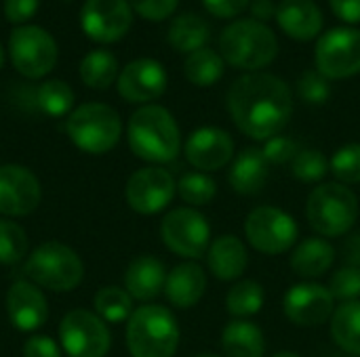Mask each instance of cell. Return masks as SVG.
I'll use <instances>...</instances> for the list:
<instances>
[{"mask_svg":"<svg viewBox=\"0 0 360 357\" xmlns=\"http://www.w3.org/2000/svg\"><path fill=\"white\" fill-rule=\"evenodd\" d=\"M167 284V269L162 261L150 255H141L131 265L127 267L124 274V290L135 299V301H152L156 299Z\"/></svg>","mask_w":360,"mask_h":357,"instance_id":"obj_24","label":"cell"},{"mask_svg":"<svg viewBox=\"0 0 360 357\" xmlns=\"http://www.w3.org/2000/svg\"><path fill=\"white\" fill-rule=\"evenodd\" d=\"M329 170L342 185L360 183V143H348L340 147L329 162Z\"/></svg>","mask_w":360,"mask_h":357,"instance_id":"obj_36","label":"cell"},{"mask_svg":"<svg viewBox=\"0 0 360 357\" xmlns=\"http://www.w3.org/2000/svg\"><path fill=\"white\" fill-rule=\"evenodd\" d=\"M36 107L53 118L65 116L74 105V90L63 80H46L34 93Z\"/></svg>","mask_w":360,"mask_h":357,"instance_id":"obj_33","label":"cell"},{"mask_svg":"<svg viewBox=\"0 0 360 357\" xmlns=\"http://www.w3.org/2000/svg\"><path fill=\"white\" fill-rule=\"evenodd\" d=\"M70 141L84 154L101 156L114 149L122 135V122L114 107L105 103H82L70 112L65 122Z\"/></svg>","mask_w":360,"mask_h":357,"instance_id":"obj_6","label":"cell"},{"mask_svg":"<svg viewBox=\"0 0 360 357\" xmlns=\"http://www.w3.org/2000/svg\"><path fill=\"white\" fill-rule=\"evenodd\" d=\"M207 11L213 13L219 19H232L236 15H240L251 0H202Z\"/></svg>","mask_w":360,"mask_h":357,"instance_id":"obj_44","label":"cell"},{"mask_svg":"<svg viewBox=\"0 0 360 357\" xmlns=\"http://www.w3.org/2000/svg\"><path fill=\"white\" fill-rule=\"evenodd\" d=\"M207 265H209V271L217 280H221V282H234V280H238L245 274V269L249 265L247 246L234 234L219 236L209 246Z\"/></svg>","mask_w":360,"mask_h":357,"instance_id":"obj_21","label":"cell"},{"mask_svg":"<svg viewBox=\"0 0 360 357\" xmlns=\"http://www.w3.org/2000/svg\"><path fill=\"white\" fill-rule=\"evenodd\" d=\"M211 36V29H209V23L198 17V15H192V13H186V15H179L171 27H169V44L175 48V50H181V53H194V50H200L205 48L207 40Z\"/></svg>","mask_w":360,"mask_h":357,"instance_id":"obj_28","label":"cell"},{"mask_svg":"<svg viewBox=\"0 0 360 357\" xmlns=\"http://www.w3.org/2000/svg\"><path fill=\"white\" fill-rule=\"evenodd\" d=\"M207 290V274L205 269L194 263H181L167 274L165 295L169 303L177 309H190L200 303Z\"/></svg>","mask_w":360,"mask_h":357,"instance_id":"obj_20","label":"cell"},{"mask_svg":"<svg viewBox=\"0 0 360 357\" xmlns=\"http://www.w3.org/2000/svg\"><path fill=\"white\" fill-rule=\"evenodd\" d=\"M6 314L11 324L21 332H34L44 326L49 305L44 292L30 280L15 282L6 292Z\"/></svg>","mask_w":360,"mask_h":357,"instance_id":"obj_19","label":"cell"},{"mask_svg":"<svg viewBox=\"0 0 360 357\" xmlns=\"http://www.w3.org/2000/svg\"><path fill=\"white\" fill-rule=\"evenodd\" d=\"M331 337L346 353L360 356V301H348L335 307L331 318Z\"/></svg>","mask_w":360,"mask_h":357,"instance_id":"obj_27","label":"cell"},{"mask_svg":"<svg viewBox=\"0 0 360 357\" xmlns=\"http://www.w3.org/2000/svg\"><path fill=\"white\" fill-rule=\"evenodd\" d=\"M283 309L289 322L304 328L323 326L333 318L335 299L327 286L316 282H302L287 290Z\"/></svg>","mask_w":360,"mask_h":357,"instance_id":"obj_14","label":"cell"},{"mask_svg":"<svg viewBox=\"0 0 360 357\" xmlns=\"http://www.w3.org/2000/svg\"><path fill=\"white\" fill-rule=\"evenodd\" d=\"M224 57L213 48H200L188 55L184 63L186 78L196 86H211L224 76Z\"/></svg>","mask_w":360,"mask_h":357,"instance_id":"obj_30","label":"cell"},{"mask_svg":"<svg viewBox=\"0 0 360 357\" xmlns=\"http://www.w3.org/2000/svg\"><path fill=\"white\" fill-rule=\"evenodd\" d=\"M23 357H61V349L51 337H32L23 345Z\"/></svg>","mask_w":360,"mask_h":357,"instance_id":"obj_43","label":"cell"},{"mask_svg":"<svg viewBox=\"0 0 360 357\" xmlns=\"http://www.w3.org/2000/svg\"><path fill=\"white\" fill-rule=\"evenodd\" d=\"M350 357H360V356H350Z\"/></svg>","mask_w":360,"mask_h":357,"instance_id":"obj_51","label":"cell"},{"mask_svg":"<svg viewBox=\"0 0 360 357\" xmlns=\"http://www.w3.org/2000/svg\"><path fill=\"white\" fill-rule=\"evenodd\" d=\"M335 17L346 23H360V0H329Z\"/></svg>","mask_w":360,"mask_h":357,"instance_id":"obj_45","label":"cell"},{"mask_svg":"<svg viewBox=\"0 0 360 357\" xmlns=\"http://www.w3.org/2000/svg\"><path fill=\"white\" fill-rule=\"evenodd\" d=\"M251 13H253V19L264 23V21L276 17V6H274L272 0H253L251 2Z\"/></svg>","mask_w":360,"mask_h":357,"instance_id":"obj_47","label":"cell"},{"mask_svg":"<svg viewBox=\"0 0 360 357\" xmlns=\"http://www.w3.org/2000/svg\"><path fill=\"white\" fill-rule=\"evenodd\" d=\"M177 191L173 175L160 166H146L135 170L127 181V204L139 215H156L165 210Z\"/></svg>","mask_w":360,"mask_h":357,"instance_id":"obj_13","label":"cell"},{"mask_svg":"<svg viewBox=\"0 0 360 357\" xmlns=\"http://www.w3.org/2000/svg\"><path fill=\"white\" fill-rule=\"evenodd\" d=\"M219 55L238 69H262L278 55L276 34L257 19H238L219 36Z\"/></svg>","mask_w":360,"mask_h":357,"instance_id":"obj_3","label":"cell"},{"mask_svg":"<svg viewBox=\"0 0 360 357\" xmlns=\"http://www.w3.org/2000/svg\"><path fill=\"white\" fill-rule=\"evenodd\" d=\"M268 177L270 162L266 160L264 151L257 147H247L236 156L228 181L238 196H257L259 191H264Z\"/></svg>","mask_w":360,"mask_h":357,"instance_id":"obj_23","label":"cell"},{"mask_svg":"<svg viewBox=\"0 0 360 357\" xmlns=\"http://www.w3.org/2000/svg\"><path fill=\"white\" fill-rule=\"evenodd\" d=\"M129 4L143 19L162 21V19H167L177 8L179 0H129Z\"/></svg>","mask_w":360,"mask_h":357,"instance_id":"obj_41","label":"cell"},{"mask_svg":"<svg viewBox=\"0 0 360 357\" xmlns=\"http://www.w3.org/2000/svg\"><path fill=\"white\" fill-rule=\"evenodd\" d=\"M356 194L342 183H321L306 202V219L321 238L346 236L359 221Z\"/></svg>","mask_w":360,"mask_h":357,"instance_id":"obj_5","label":"cell"},{"mask_svg":"<svg viewBox=\"0 0 360 357\" xmlns=\"http://www.w3.org/2000/svg\"><path fill=\"white\" fill-rule=\"evenodd\" d=\"M335 263V248L323 238H308L293 248L291 269L306 280L325 276Z\"/></svg>","mask_w":360,"mask_h":357,"instance_id":"obj_25","label":"cell"},{"mask_svg":"<svg viewBox=\"0 0 360 357\" xmlns=\"http://www.w3.org/2000/svg\"><path fill=\"white\" fill-rule=\"evenodd\" d=\"M59 341L70 357H105L112 347L108 324L89 309H72L63 316Z\"/></svg>","mask_w":360,"mask_h":357,"instance_id":"obj_10","label":"cell"},{"mask_svg":"<svg viewBox=\"0 0 360 357\" xmlns=\"http://www.w3.org/2000/svg\"><path fill=\"white\" fill-rule=\"evenodd\" d=\"M80 78L89 88L103 90L118 78V59L110 50H91L80 61Z\"/></svg>","mask_w":360,"mask_h":357,"instance_id":"obj_29","label":"cell"},{"mask_svg":"<svg viewBox=\"0 0 360 357\" xmlns=\"http://www.w3.org/2000/svg\"><path fill=\"white\" fill-rule=\"evenodd\" d=\"M186 160L202 173H213L224 168L234 156V141L230 133L217 126L196 128L186 141Z\"/></svg>","mask_w":360,"mask_h":357,"instance_id":"obj_17","label":"cell"},{"mask_svg":"<svg viewBox=\"0 0 360 357\" xmlns=\"http://www.w3.org/2000/svg\"><path fill=\"white\" fill-rule=\"evenodd\" d=\"M160 238L165 246L177 257L196 261L209 252L211 225L202 213L190 206L171 210L160 223Z\"/></svg>","mask_w":360,"mask_h":357,"instance_id":"obj_8","label":"cell"},{"mask_svg":"<svg viewBox=\"0 0 360 357\" xmlns=\"http://www.w3.org/2000/svg\"><path fill=\"white\" fill-rule=\"evenodd\" d=\"M2 63H4V50H2V44H0V67H2Z\"/></svg>","mask_w":360,"mask_h":357,"instance_id":"obj_49","label":"cell"},{"mask_svg":"<svg viewBox=\"0 0 360 357\" xmlns=\"http://www.w3.org/2000/svg\"><path fill=\"white\" fill-rule=\"evenodd\" d=\"M264 301H266L264 286L253 280H243L230 288L226 297V309L232 318L245 320V318L259 314L264 307Z\"/></svg>","mask_w":360,"mask_h":357,"instance_id":"obj_31","label":"cell"},{"mask_svg":"<svg viewBox=\"0 0 360 357\" xmlns=\"http://www.w3.org/2000/svg\"><path fill=\"white\" fill-rule=\"evenodd\" d=\"M23 274L30 282L51 292H70L84 278L82 259L61 242H44L25 261Z\"/></svg>","mask_w":360,"mask_h":357,"instance_id":"obj_7","label":"cell"},{"mask_svg":"<svg viewBox=\"0 0 360 357\" xmlns=\"http://www.w3.org/2000/svg\"><path fill=\"white\" fill-rule=\"evenodd\" d=\"M177 194L190 208L207 206L217 194V183L207 173H186L177 181Z\"/></svg>","mask_w":360,"mask_h":357,"instance_id":"obj_34","label":"cell"},{"mask_svg":"<svg viewBox=\"0 0 360 357\" xmlns=\"http://www.w3.org/2000/svg\"><path fill=\"white\" fill-rule=\"evenodd\" d=\"M314 59L316 69L327 80H342L360 74V29H329L325 36H321Z\"/></svg>","mask_w":360,"mask_h":357,"instance_id":"obj_12","label":"cell"},{"mask_svg":"<svg viewBox=\"0 0 360 357\" xmlns=\"http://www.w3.org/2000/svg\"><path fill=\"white\" fill-rule=\"evenodd\" d=\"M272 357H302V356H297V353H293V351H281V353H276V356H272Z\"/></svg>","mask_w":360,"mask_h":357,"instance_id":"obj_48","label":"cell"},{"mask_svg":"<svg viewBox=\"0 0 360 357\" xmlns=\"http://www.w3.org/2000/svg\"><path fill=\"white\" fill-rule=\"evenodd\" d=\"M291 173L302 183H319L329 173V162L319 149H300L291 162Z\"/></svg>","mask_w":360,"mask_h":357,"instance_id":"obj_37","label":"cell"},{"mask_svg":"<svg viewBox=\"0 0 360 357\" xmlns=\"http://www.w3.org/2000/svg\"><path fill=\"white\" fill-rule=\"evenodd\" d=\"M40 0H4V15L11 23H25L38 11Z\"/></svg>","mask_w":360,"mask_h":357,"instance_id":"obj_42","label":"cell"},{"mask_svg":"<svg viewBox=\"0 0 360 357\" xmlns=\"http://www.w3.org/2000/svg\"><path fill=\"white\" fill-rule=\"evenodd\" d=\"M342 252H344V261L348 267H356L360 269V234H352L346 238L344 246H342Z\"/></svg>","mask_w":360,"mask_h":357,"instance_id":"obj_46","label":"cell"},{"mask_svg":"<svg viewBox=\"0 0 360 357\" xmlns=\"http://www.w3.org/2000/svg\"><path fill=\"white\" fill-rule=\"evenodd\" d=\"M297 93L306 103L323 105L331 97V84L319 69H308L297 80Z\"/></svg>","mask_w":360,"mask_h":357,"instance_id":"obj_39","label":"cell"},{"mask_svg":"<svg viewBox=\"0 0 360 357\" xmlns=\"http://www.w3.org/2000/svg\"><path fill=\"white\" fill-rule=\"evenodd\" d=\"M133 23V8L129 0H86L80 11V25L95 42L120 40Z\"/></svg>","mask_w":360,"mask_h":357,"instance_id":"obj_15","label":"cell"},{"mask_svg":"<svg viewBox=\"0 0 360 357\" xmlns=\"http://www.w3.org/2000/svg\"><path fill=\"white\" fill-rule=\"evenodd\" d=\"M42 189L38 177L21 164L0 166V215L27 217L40 204Z\"/></svg>","mask_w":360,"mask_h":357,"instance_id":"obj_16","label":"cell"},{"mask_svg":"<svg viewBox=\"0 0 360 357\" xmlns=\"http://www.w3.org/2000/svg\"><path fill=\"white\" fill-rule=\"evenodd\" d=\"M228 109L240 133L255 141H268L289 124L293 97L278 76L253 72L234 80L228 93Z\"/></svg>","mask_w":360,"mask_h":357,"instance_id":"obj_1","label":"cell"},{"mask_svg":"<svg viewBox=\"0 0 360 357\" xmlns=\"http://www.w3.org/2000/svg\"><path fill=\"white\" fill-rule=\"evenodd\" d=\"M129 147L133 154L152 164H167L179 156L181 135L175 118L162 105H141L129 118Z\"/></svg>","mask_w":360,"mask_h":357,"instance_id":"obj_2","label":"cell"},{"mask_svg":"<svg viewBox=\"0 0 360 357\" xmlns=\"http://www.w3.org/2000/svg\"><path fill=\"white\" fill-rule=\"evenodd\" d=\"M262 151L270 164H287V162H293V158L300 154V143L293 141L291 137L276 135L266 141Z\"/></svg>","mask_w":360,"mask_h":357,"instance_id":"obj_40","label":"cell"},{"mask_svg":"<svg viewBox=\"0 0 360 357\" xmlns=\"http://www.w3.org/2000/svg\"><path fill=\"white\" fill-rule=\"evenodd\" d=\"M194 357H219V356H215V353H198V356H194Z\"/></svg>","mask_w":360,"mask_h":357,"instance_id":"obj_50","label":"cell"},{"mask_svg":"<svg viewBox=\"0 0 360 357\" xmlns=\"http://www.w3.org/2000/svg\"><path fill=\"white\" fill-rule=\"evenodd\" d=\"M329 292L333 295L335 301L348 303V301H359L360 297V269L356 267H340L329 282Z\"/></svg>","mask_w":360,"mask_h":357,"instance_id":"obj_38","label":"cell"},{"mask_svg":"<svg viewBox=\"0 0 360 357\" xmlns=\"http://www.w3.org/2000/svg\"><path fill=\"white\" fill-rule=\"evenodd\" d=\"M221 349L226 357H264L266 339L253 322L232 320L221 330Z\"/></svg>","mask_w":360,"mask_h":357,"instance_id":"obj_26","label":"cell"},{"mask_svg":"<svg viewBox=\"0 0 360 357\" xmlns=\"http://www.w3.org/2000/svg\"><path fill=\"white\" fill-rule=\"evenodd\" d=\"M95 314L110 324L129 322L133 316V297L118 286H103L93 297Z\"/></svg>","mask_w":360,"mask_h":357,"instance_id":"obj_32","label":"cell"},{"mask_svg":"<svg viewBox=\"0 0 360 357\" xmlns=\"http://www.w3.org/2000/svg\"><path fill=\"white\" fill-rule=\"evenodd\" d=\"M281 29L293 40H312L323 29V13L312 0H283L276 6Z\"/></svg>","mask_w":360,"mask_h":357,"instance_id":"obj_22","label":"cell"},{"mask_svg":"<svg viewBox=\"0 0 360 357\" xmlns=\"http://www.w3.org/2000/svg\"><path fill=\"white\" fill-rule=\"evenodd\" d=\"M167 90V72L156 59H135L118 74V93L131 103H150Z\"/></svg>","mask_w":360,"mask_h":357,"instance_id":"obj_18","label":"cell"},{"mask_svg":"<svg viewBox=\"0 0 360 357\" xmlns=\"http://www.w3.org/2000/svg\"><path fill=\"white\" fill-rule=\"evenodd\" d=\"M8 55L21 76L36 80L55 67L57 44L46 29L38 25H19L8 36Z\"/></svg>","mask_w":360,"mask_h":357,"instance_id":"obj_9","label":"cell"},{"mask_svg":"<svg viewBox=\"0 0 360 357\" xmlns=\"http://www.w3.org/2000/svg\"><path fill=\"white\" fill-rule=\"evenodd\" d=\"M127 347L133 357H173L179 347V324L160 305H141L127 322Z\"/></svg>","mask_w":360,"mask_h":357,"instance_id":"obj_4","label":"cell"},{"mask_svg":"<svg viewBox=\"0 0 360 357\" xmlns=\"http://www.w3.org/2000/svg\"><path fill=\"white\" fill-rule=\"evenodd\" d=\"M295 219L276 206H257L247 215L245 236L249 244L264 255H283L297 242Z\"/></svg>","mask_w":360,"mask_h":357,"instance_id":"obj_11","label":"cell"},{"mask_svg":"<svg viewBox=\"0 0 360 357\" xmlns=\"http://www.w3.org/2000/svg\"><path fill=\"white\" fill-rule=\"evenodd\" d=\"M30 242L25 229L8 219H0V263L15 265L27 255Z\"/></svg>","mask_w":360,"mask_h":357,"instance_id":"obj_35","label":"cell"}]
</instances>
